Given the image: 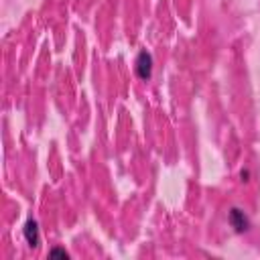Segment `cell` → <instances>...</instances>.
<instances>
[{
	"instance_id": "cell-1",
	"label": "cell",
	"mask_w": 260,
	"mask_h": 260,
	"mask_svg": "<svg viewBox=\"0 0 260 260\" xmlns=\"http://www.w3.org/2000/svg\"><path fill=\"white\" fill-rule=\"evenodd\" d=\"M134 69H136V75L144 81L150 79L152 75V55L148 51H140L138 57H136V63H134Z\"/></svg>"
},
{
	"instance_id": "cell-2",
	"label": "cell",
	"mask_w": 260,
	"mask_h": 260,
	"mask_svg": "<svg viewBox=\"0 0 260 260\" xmlns=\"http://www.w3.org/2000/svg\"><path fill=\"white\" fill-rule=\"evenodd\" d=\"M228 219H230V225H232L238 234H242V232H246V230L250 228V219H248V215H246L240 207H232Z\"/></svg>"
},
{
	"instance_id": "cell-3",
	"label": "cell",
	"mask_w": 260,
	"mask_h": 260,
	"mask_svg": "<svg viewBox=\"0 0 260 260\" xmlns=\"http://www.w3.org/2000/svg\"><path fill=\"white\" fill-rule=\"evenodd\" d=\"M22 234H24V240L30 248H37L39 242H41V234H39V223L35 219H26L24 228H22Z\"/></svg>"
},
{
	"instance_id": "cell-4",
	"label": "cell",
	"mask_w": 260,
	"mask_h": 260,
	"mask_svg": "<svg viewBox=\"0 0 260 260\" xmlns=\"http://www.w3.org/2000/svg\"><path fill=\"white\" fill-rule=\"evenodd\" d=\"M49 256H61V258H69V254H67L65 250H61V248H53V250H49Z\"/></svg>"
},
{
	"instance_id": "cell-5",
	"label": "cell",
	"mask_w": 260,
	"mask_h": 260,
	"mask_svg": "<svg viewBox=\"0 0 260 260\" xmlns=\"http://www.w3.org/2000/svg\"><path fill=\"white\" fill-rule=\"evenodd\" d=\"M240 177H242V181H248V177H250V173H248V171H242V173H240Z\"/></svg>"
}]
</instances>
